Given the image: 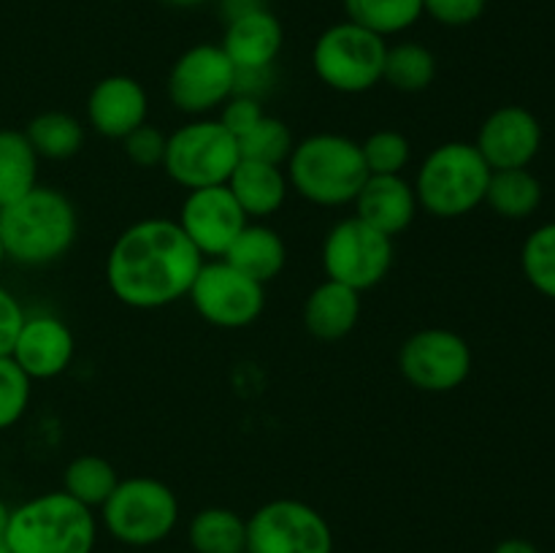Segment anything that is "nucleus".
Masks as SVG:
<instances>
[{"label":"nucleus","instance_id":"nucleus-1","mask_svg":"<svg viewBox=\"0 0 555 553\" xmlns=\"http://www.w3.org/2000/svg\"><path fill=\"white\" fill-rule=\"evenodd\" d=\"M204 255L177 220L146 217L114 239L106 255V285L130 309H163L188 298Z\"/></svg>","mask_w":555,"mask_h":553},{"label":"nucleus","instance_id":"nucleus-2","mask_svg":"<svg viewBox=\"0 0 555 553\" xmlns=\"http://www.w3.org/2000/svg\"><path fill=\"white\" fill-rule=\"evenodd\" d=\"M79 236V211L57 188L36 184L0 209V242L5 258L20 266H49L68 255Z\"/></svg>","mask_w":555,"mask_h":553},{"label":"nucleus","instance_id":"nucleus-3","mask_svg":"<svg viewBox=\"0 0 555 553\" xmlns=\"http://www.w3.org/2000/svg\"><path fill=\"white\" fill-rule=\"evenodd\" d=\"M285 173L291 190L325 209L352 204L369 179L361 141L341 133H312L296 141L285 160Z\"/></svg>","mask_w":555,"mask_h":553},{"label":"nucleus","instance_id":"nucleus-4","mask_svg":"<svg viewBox=\"0 0 555 553\" xmlns=\"http://www.w3.org/2000/svg\"><path fill=\"white\" fill-rule=\"evenodd\" d=\"M3 540L11 553H92L98 520L65 491H47L11 510Z\"/></svg>","mask_w":555,"mask_h":553},{"label":"nucleus","instance_id":"nucleus-5","mask_svg":"<svg viewBox=\"0 0 555 553\" xmlns=\"http://www.w3.org/2000/svg\"><path fill=\"white\" fill-rule=\"evenodd\" d=\"M491 166L469 141H444L423 157L415 173L417 204L437 220H459L486 204Z\"/></svg>","mask_w":555,"mask_h":553},{"label":"nucleus","instance_id":"nucleus-6","mask_svg":"<svg viewBox=\"0 0 555 553\" xmlns=\"http://www.w3.org/2000/svg\"><path fill=\"white\" fill-rule=\"evenodd\" d=\"M103 529L128 548L160 545L179 524V499L168 483L135 475L117 483L101 504Z\"/></svg>","mask_w":555,"mask_h":553},{"label":"nucleus","instance_id":"nucleus-7","mask_svg":"<svg viewBox=\"0 0 555 553\" xmlns=\"http://www.w3.org/2000/svg\"><path fill=\"white\" fill-rule=\"evenodd\" d=\"M388 41L377 33L341 20L325 27L312 47V70L328 90L361 95L383 81Z\"/></svg>","mask_w":555,"mask_h":553},{"label":"nucleus","instance_id":"nucleus-8","mask_svg":"<svg viewBox=\"0 0 555 553\" xmlns=\"http://www.w3.org/2000/svg\"><path fill=\"white\" fill-rule=\"evenodd\" d=\"M238 160V141L225 125L220 119L195 117L168 136L160 168L179 188L198 190L225 184Z\"/></svg>","mask_w":555,"mask_h":553},{"label":"nucleus","instance_id":"nucleus-9","mask_svg":"<svg viewBox=\"0 0 555 553\" xmlns=\"http://www.w3.org/2000/svg\"><path fill=\"white\" fill-rule=\"evenodd\" d=\"M325 276L358 293L377 287L393 266V239L374 231L361 217H341L325 233L320 249Z\"/></svg>","mask_w":555,"mask_h":553},{"label":"nucleus","instance_id":"nucleus-10","mask_svg":"<svg viewBox=\"0 0 555 553\" xmlns=\"http://www.w3.org/2000/svg\"><path fill=\"white\" fill-rule=\"evenodd\" d=\"M247 553H334V531L312 504L271 499L247 518Z\"/></svg>","mask_w":555,"mask_h":553},{"label":"nucleus","instance_id":"nucleus-11","mask_svg":"<svg viewBox=\"0 0 555 553\" xmlns=\"http://www.w3.org/2000/svg\"><path fill=\"white\" fill-rule=\"evenodd\" d=\"M188 298L201 320L215 329L238 331L263 314L266 285L242 274L225 258H209L201 263Z\"/></svg>","mask_w":555,"mask_h":553},{"label":"nucleus","instance_id":"nucleus-12","mask_svg":"<svg viewBox=\"0 0 555 553\" xmlns=\"http://www.w3.org/2000/svg\"><path fill=\"white\" fill-rule=\"evenodd\" d=\"M166 92L177 112L209 117L236 92V68L220 43H195L173 60Z\"/></svg>","mask_w":555,"mask_h":553},{"label":"nucleus","instance_id":"nucleus-13","mask_svg":"<svg viewBox=\"0 0 555 553\" xmlns=\"http://www.w3.org/2000/svg\"><path fill=\"white\" fill-rule=\"evenodd\" d=\"M469 342L450 329H423L406 336L399 350V372L412 388L426 394H450L469 380Z\"/></svg>","mask_w":555,"mask_h":553},{"label":"nucleus","instance_id":"nucleus-14","mask_svg":"<svg viewBox=\"0 0 555 553\" xmlns=\"http://www.w3.org/2000/svg\"><path fill=\"white\" fill-rule=\"evenodd\" d=\"M177 222L204 260H209L222 258L249 220L228 184H211L188 190Z\"/></svg>","mask_w":555,"mask_h":553},{"label":"nucleus","instance_id":"nucleus-15","mask_svg":"<svg viewBox=\"0 0 555 553\" xmlns=\"http://www.w3.org/2000/svg\"><path fill=\"white\" fill-rule=\"evenodd\" d=\"M475 146L491 171L529 168L531 160L540 155L542 125L537 114L526 106H515V103L499 106L482 119Z\"/></svg>","mask_w":555,"mask_h":553},{"label":"nucleus","instance_id":"nucleus-16","mask_svg":"<svg viewBox=\"0 0 555 553\" xmlns=\"http://www.w3.org/2000/svg\"><path fill=\"white\" fill-rule=\"evenodd\" d=\"M9 356L30 380H54L74 363V331L54 314H25Z\"/></svg>","mask_w":555,"mask_h":553},{"label":"nucleus","instance_id":"nucleus-17","mask_svg":"<svg viewBox=\"0 0 555 553\" xmlns=\"http://www.w3.org/2000/svg\"><path fill=\"white\" fill-rule=\"evenodd\" d=\"M87 125L103 139L122 141L150 117V95L139 79L125 74L103 76L87 95Z\"/></svg>","mask_w":555,"mask_h":553},{"label":"nucleus","instance_id":"nucleus-18","mask_svg":"<svg viewBox=\"0 0 555 553\" xmlns=\"http://www.w3.org/2000/svg\"><path fill=\"white\" fill-rule=\"evenodd\" d=\"M285 43V30L282 22L266 9L253 11L247 16L228 22L225 33H222V52L233 63L236 74L244 70H271L276 57Z\"/></svg>","mask_w":555,"mask_h":553},{"label":"nucleus","instance_id":"nucleus-19","mask_svg":"<svg viewBox=\"0 0 555 553\" xmlns=\"http://www.w3.org/2000/svg\"><path fill=\"white\" fill-rule=\"evenodd\" d=\"M352 206H356V217L390 239L404 233L421 211L415 188L410 179H404V173L369 177Z\"/></svg>","mask_w":555,"mask_h":553},{"label":"nucleus","instance_id":"nucleus-20","mask_svg":"<svg viewBox=\"0 0 555 553\" xmlns=\"http://www.w3.org/2000/svg\"><path fill=\"white\" fill-rule=\"evenodd\" d=\"M361 309V293L341 282L323 280L304 301V325L314 339L339 342L356 331Z\"/></svg>","mask_w":555,"mask_h":553},{"label":"nucleus","instance_id":"nucleus-21","mask_svg":"<svg viewBox=\"0 0 555 553\" xmlns=\"http://www.w3.org/2000/svg\"><path fill=\"white\" fill-rule=\"evenodd\" d=\"M225 184L244 209L247 220L258 222L276 215L285 206L287 193H291L285 168L274 166V163L244 160V157L236 163Z\"/></svg>","mask_w":555,"mask_h":553},{"label":"nucleus","instance_id":"nucleus-22","mask_svg":"<svg viewBox=\"0 0 555 553\" xmlns=\"http://www.w3.org/2000/svg\"><path fill=\"white\" fill-rule=\"evenodd\" d=\"M222 258L231 266H236L242 274L253 276L255 282L266 285V282L276 280L282 269H285L287 247L285 239L274 228L266 226V222L249 220Z\"/></svg>","mask_w":555,"mask_h":553},{"label":"nucleus","instance_id":"nucleus-23","mask_svg":"<svg viewBox=\"0 0 555 553\" xmlns=\"http://www.w3.org/2000/svg\"><path fill=\"white\" fill-rule=\"evenodd\" d=\"M188 542L193 553L247 551V518L231 507H204L190 518Z\"/></svg>","mask_w":555,"mask_h":553},{"label":"nucleus","instance_id":"nucleus-24","mask_svg":"<svg viewBox=\"0 0 555 553\" xmlns=\"http://www.w3.org/2000/svg\"><path fill=\"white\" fill-rule=\"evenodd\" d=\"M38 160L41 157L30 146L25 130H0V209L36 188Z\"/></svg>","mask_w":555,"mask_h":553},{"label":"nucleus","instance_id":"nucleus-25","mask_svg":"<svg viewBox=\"0 0 555 553\" xmlns=\"http://www.w3.org/2000/svg\"><path fill=\"white\" fill-rule=\"evenodd\" d=\"M542 204V182L529 168H502L491 171L486 190V206L504 220H526Z\"/></svg>","mask_w":555,"mask_h":553},{"label":"nucleus","instance_id":"nucleus-26","mask_svg":"<svg viewBox=\"0 0 555 553\" xmlns=\"http://www.w3.org/2000/svg\"><path fill=\"white\" fill-rule=\"evenodd\" d=\"M27 141L43 160H68L85 146L87 130L79 117L68 112H41L27 123Z\"/></svg>","mask_w":555,"mask_h":553},{"label":"nucleus","instance_id":"nucleus-27","mask_svg":"<svg viewBox=\"0 0 555 553\" xmlns=\"http://www.w3.org/2000/svg\"><path fill=\"white\" fill-rule=\"evenodd\" d=\"M347 20L379 38L401 36L423 20V0H341Z\"/></svg>","mask_w":555,"mask_h":553},{"label":"nucleus","instance_id":"nucleus-28","mask_svg":"<svg viewBox=\"0 0 555 553\" xmlns=\"http://www.w3.org/2000/svg\"><path fill=\"white\" fill-rule=\"evenodd\" d=\"M437 79V57L417 41H399L385 54L383 81L399 92H423Z\"/></svg>","mask_w":555,"mask_h":553},{"label":"nucleus","instance_id":"nucleus-29","mask_svg":"<svg viewBox=\"0 0 555 553\" xmlns=\"http://www.w3.org/2000/svg\"><path fill=\"white\" fill-rule=\"evenodd\" d=\"M117 483L119 475L117 470H114L112 461H106L103 455L95 453L76 455L63 472V491L90 510L101 507V504L112 497Z\"/></svg>","mask_w":555,"mask_h":553},{"label":"nucleus","instance_id":"nucleus-30","mask_svg":"<svg viewBox=\"0 0 555 553\" xmlns=\"http://www.w3.org/2000/svg\"><path fill=\"white\" fill-rule=\"evenodd\" d=\"M238 155L244 160H260V163H274V166H285L291 157L293 144V130L287 128L282 119L263 114L247 133L238 136Z\"/></svg>","mask_w":555,"mask_h":553},{"label":"nucleus","instance_id":"nucleus-31","mask_svg":"<svg viewBox=\"0 0 555 553\" xmlns=\"http://www.w3.org/2000/svg\"><path fill=\"white\" fill-rule=\"evenodd\" d=\"M520 269L537 293L555 301V222H545L526 236Z\"/></svg>","mask_w":555,"mask_h":553},{"label":"nucleus","instance_id":"nucleus-32","mask_svg":"<svg viewBox=\"0 0 555 553\" xmlns=\"http://www.w3.org/2000/svg\"><path fill=\"white\" fill-rule=\"evenodd\" d=\"M361 155L369 177H393L404 173V168L410 166L412 144L401 130L383 128L361 141Z\"/></svg>","mask_w":555,"mask_h":553},{"label":"nucleus","instance_id":"nucleus-33","mask_svg":"<svg viewBox=\"0 0 555 553\" xmlns=\"http://www.w3.org/2000/svg\"><path fill=\"white\" fill-rule=\"evenodd\" d=\"M33 380L11 356H0V432L16 426L30 407Z\"/></svg>","mask_w":555,"mask_h":553},{"label":"nucleus","instance_id":"nucleus-34","mask_svg":"<svg viewBox=\"0 0 555 553\" xmlns=\"http://www.w3.org/2000/svg\"><path fill=\"white\" fill-rule=\"evenodd\" d=\"M166 139L160 128L144 123L135 130H130L122 139V152L133 166L139 168H160L163 155H166Z\"/></svg>","mask_w":555,"mask_h":553},{"label":"nucleus","instance_id":"nucleus-35","mask_svg":"<svg viewBox=\"0 0 555 553\" xmlns=\"http://www.w3.org/2000/svg\"><path fill=\"white\" fill-rule=\"evenodd\" d=\"M488 0H423V16L442 27H466L486 14Z\"/></svg>","mask_w":555,"mask_h":553},{"label":"nucleus","instance_id":"nucleus-36","mask_svg":"<svg viewBox=\"0 0 555 553\" xmlns=\"http://www.w3.org/2000/svg\"><path fill=\"white\" fill-rule=\"evenodd\" d=\"M263 114H266V108H263V103H260V98L233 92V95L222 103L220 117L217 119L225 125L228 133H233V139H238V136L247 133V130L253 128V125L258 123Z\"/></svg>","mask_w":555,"mask_h":553},{"label":"nucleus","instance_id":"nucleus-37","mask_svg":"<svg viewBox=\"0 0 555 553\" xmlns=\"http://www.w3.org/2000/svg\"><path fill=\"white\" fill-rule=\"evenodd\" d=\"M22 323H25V309L14 293L0 285V356H9Z\"/></svg>","mask_w":555,"mask_h":553},{"label":"nucleus","instance_id":"nucleus-38","mask_svg":"<svg viewBox=\"0 0 555 553\" xmlns=\"http://www.w3.org/2000/svg\"><path fill=\"white\" fill-rule=\"evenodd\" d=\"M258 9H266V0H217V11H220V16L228 22L238 20V16H247L253 14V11Z\"/></svg>","mask_w":555,"mask_h":553},{"label":"nucleus","instance_id":"nucleus-39","mask_svg":"<svg viewBox=\"0 0 555 553\" xmlns=\"http://www.w3.org/2000/svg\"><path fill=\"white\" fill-rule=\"evenodd\" d=\"M493 553H540V548L534 542L524 540V537H507V540L493 548Z\"/></svg>","mask_w":555,"mask_h":553},{"label":"nucleus","instance_id":"nucleus-40","mask_svg":"<svg viewBox=\"0 0 555 553\" xmlns=\"http://www.w3.org/2000/svg\"><path fill=\"white\" fill-rule=\"evenodd\" d=\"M163 3L173 5V9H198V5L209 3V0H163Z\"/></svg>","mask_w":555,"mask_h":553},{"label":"nucleus","instance_id":"nucleus-41","mask_svg":"<svg viewBox=\"0 0 555 553\" xmlns=\"http://www.w3.org/2000/svg\"><path fill=\"white\" fill-rule=\"evenodd\" d=\"M9 515H11V507L3 502V499H0V540H3V537H5V526H9Z\"/></svg>","mask_w":555,"mask_h":553},{"label":"nucleus","instance_id":"nucleus-42","mask_svg":"<svg viewBox=\"0 0 555 553\" xmlns=\"http://www.w3.org/2000/svg\"><path fill=\"white\" fill-rule=\"evenodd\" d=\"M5 260H9V258H5V249H3V242H0V269H3V263H5Z\"/></svg>","mask_w":555,"mask_h":553},{"label":"nucleus","instance_id":"nucleus-43","mask_svg":"<svg viewBox=\"0 0 555 553\" xmlns=\"http://www.w3.org/2000/svg\"><path fill=\"white\" fill-rule=\"evenodd\" d=\"M0 553H11L9 545H5V540H0Z\"/></svg>","mask_w":555,"mask_h":553},{"label":"nucleus","instance_id":"nucleus-44","mask_svg":"<svg viewBox=\"0 0 555 553\" xmlns=\"http://www.w3.org/2000/svg\"><path fill=\"white\" fill-rule=\"evenodd\" d=\"M242 553H247V551H242Z\"/></svg>","mask_w":555,"mask_h":553}]
</instances>
